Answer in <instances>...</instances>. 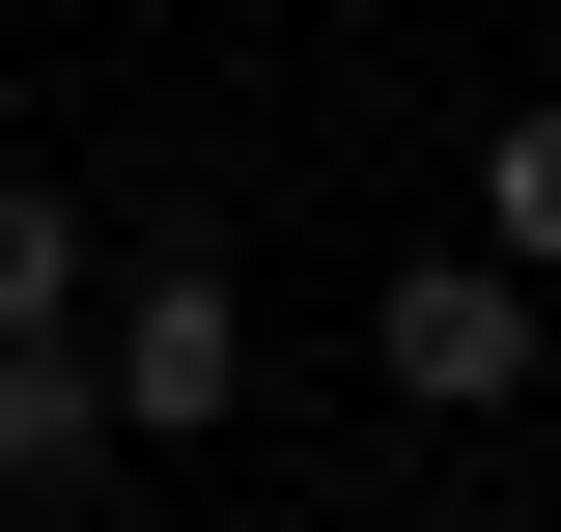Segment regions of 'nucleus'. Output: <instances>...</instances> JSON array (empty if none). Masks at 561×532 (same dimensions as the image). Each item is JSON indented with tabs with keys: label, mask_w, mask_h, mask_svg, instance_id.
<instances>
[{
	"label": "nucleus",
	"mask_w": 561,
	"mask_h": 532,
	"mask_svg": "<svg viewBox=\"0 0 561 532\" xmlns=\"http://www.w3.org/2000/svg\"><path fill=\"white\" fill-rule=\"evenodd\" d=\"M478 197H505V280H561V84L505 113V169H478Z\"/></svg>",
	"instance_id": "5"
},
{
	"label": "nucleus",
	"mask_w": 561,
	"mask_h": 532,
	"mask_svg": "<svg viewBox=\"0 0 561 532\" xmlns=\"http://www.w3.org/2000/svg\"><path fill=\"white\" fill-rule=\"evenodd\" d=\"M393 393L421 420H505V393H534V280H505V253H421L393 280Z\"/></svg>",
	"instance_id": "2"
},
{
	"label": "nucleus",
	"mask_w": 561,
	"mask_h": 532,
	"mask_svg": "<svg viewBox=\"0 0 561 532\" xmlns=\"http://www.w3.org/2000/svg\"><path fill=\"white\" fill-rule=\"evenodd\" d=\"M84 393H113L140 449H169V420H225V393H253V309H225V253H169V280H140V309H113V365H84Z\"/></svg>",
	"instance_id": "1"
},
{
	"label": "nucleus",
	"mask_w": 561,
	"mask_h": 532,
	"mask_svg": "<svg viewBox=\"0 0 561 532\" xmlns=\"http://www.w3.org/2000/svg\"><path fill=\"white\" fill-rule=\"evenodd\" d=\"M84 449H113V393H84L57 336H0V476H84Z\"/></svg>",
	"instance_id": "3"
},
{
	"label": "nucleus",
	"mask_w": 561,
	"mask_h": 532,
	"mask_svg": "<svg viewBox=\"0 0 561 532\" xmlns=\"http://www.w3.org/2000/svg\"><path fill=\"white\" fill-rule=\"evenodd\" d=\"M57 280H84V197H57V169H0V336H57Z\"/></svg>",
	"instance_id": "4"
}]
</instances>
